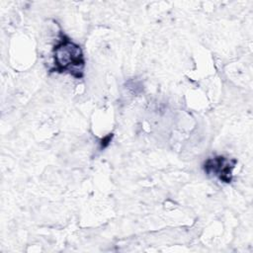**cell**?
<instances>
[{"label":"cell","instance_id":"1","mask_svg":"<svg viewBox=\"0 0 253 253\" xmlns=\"http://www.w3.org/2000/svg\"><path fill=\"white\" fill-rule=\"evenodd\" d=\"M53 66L50 72L68 73L76 79L84 76L85 57L82 48L64 35L59 33V40L52 48Z\"/></svg>","mask_w":253,"mask_h":253},{"label":"cell","instance_id":"2","mask_svg":"<svg viewBox=\"0 0 253 253\" xmlns=\"http://www.w3.org/2000/svg\"><path fill=\"white\" fill-rule=\"evenodd\" d=\"M236 163V159L216 155L208 158L203 164V169L208 175H212L219 181L228 184L232 181V170Z\"/></svg>","mask_w":253,"mask_h":253}]
</instances>
